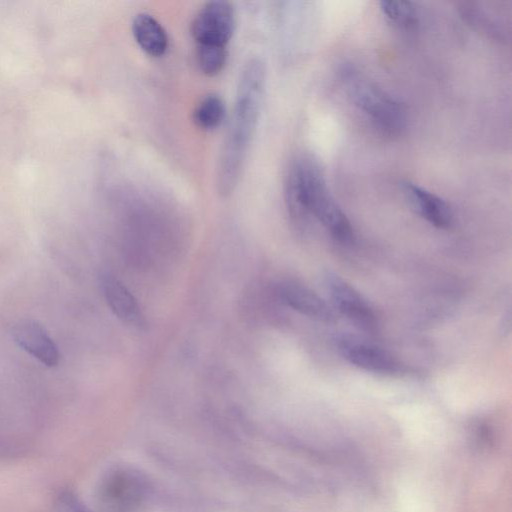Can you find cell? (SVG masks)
<instances>
[{"mask_svg": "<svg viewBox=\"0 0 512 512\" xmlns=\"http://www.w3.org/2000/svg\"><path fill=\"white\" fill-rule=\"evenodd\" d=\"M196 58L201 72L207 76L213 77L218 75L225 66L227 49L197 47Z\"/></svg>", "mask_w": 512, "mask_h": 512, "instance_id": "9a60e30c", "label": "cell"}, {"mask_svg": "<svg viewBox=\"0 0 512 512\" xmlns=\"http://www.w3.org/2000/svg\"><path fill=\"white\" fill-rule=\"evenodd\" d=\"M145 479L132 470L116 469L102 481L99 503L103 512H131L141 503Z\"/></svg>", "mask_w": 512, "mask_h": 512, "instance_id": "5b68a950", "label": "cell"}, {"mask_svg": "<svg viewBox=\"0 0 512 512\" xmlns=\"http://www.w3.org/2000/svg\"><path fill=\"white\" fill-rule=\"evenodd\" d=\"M226 116L223 99L217 94L204 96L196 105L193 112L195 125L202 130L211 131L221 125Z\"/></svg>", "mask_w": 512, "mask_h": 512, "instance_id": "4fadbf2b", "label": "cell"}, {"mask_svg": "<svg viewBox=\"0 0 512 512\" xmlns=\"http://www.w3.org/2000/svg\"><path fill=\"white\" fill-rule=\"evenodd\" d=\"M380 9L390 22L399 27L411 28L417 22V12L411 2L381 1Z\"/></svg>", "mask_w": 512, "mask_h": 512, "instance_id": "5bb4252c", "label": "cell"}, {"mask_svg": "<svg viewBox=\"0 0 512 512\" xmlns=\"http://www.w3.org/2000/svg\"><path fill=\"white\" fill-rule=\"evenodd\" d=\"M277 294L283 303L307 317L324 323L335 321L332 308L319 295L303 285L293 282L281 283L277 287Z\"/></svg>", "mask_w": 512, "mask_h": 512, "instance_id": "9c48e42d", "label": "cell"}, {"mask_svg": "<svg viewBox=\"0 0 512 512\" xmlns=\"http://www.w3.org/2000/svg\"><path fill=\"white\" fill-rule=\"evenodd\" d=\"M15 343L47 367H55L60 360L59 350L45 328L37 321L24 318L12 327Z\"/></svg>", "mask_w": 512, "mask_h": 512, "instance_id": "52a82bcc", "label": "cell"}, {"mask_svg": "<svg viewBox=\"0 0 512 512\" xmlns=\"http://www.w3.org/2000/svg\"><path fill=\"white\" fill-rule=\"evenodd\" d=\"M235 29V13L228 1L207 2L196 14L191 32L197 47L226 48Z\"/></svg>", "mask_w": 512, "mask_h": 512, "instance_id": "277c9868", "label": "cell"}, {"mask_svg": "<svg viewBox=\"0 0 512 512\" xmlns=\"http://www.w3.org/2000/svg\"><path fill=\"white\" fill-rule=\"evenodd\" d=\"M284 193L289 215L295 224L305 226L313 216L337 241L348 243L352 240V226L330 194L319 164L311 156L299 155L290 162Z\"/></svg>", "mask_w": 512, "mask_h": 512, "instance_id": "7a4b0ae2", "label": "cell"}, {"mask_svg": "<svg viewBox=\"0 0 512 512\" xmlns=\"http://www.w3.org/2000/svg\"><path fill=\"white\" fill-rule=\"evenodd\" d=\"M58 512H91L89 508L72 492L63 491L57 499Z\"/></svg>", "mask_w": 512, "mask_h": 512, "instance_id": "2e32d148", "label": "cell"}, {"mask_svg": "<svg viewBox=\"0 0 512 512\" xmlns=\"http://www.w3.org/2000/svg\"><path fill=\"white\" fill-rule=\"evenodd\" d=\"M329 297L334 307L355 325L372 330L377 324L376 315L366 299L336 275H327L325 281Z\"/></svg>", "mask_w": 512, "mask_h": 512, "instance_id": "8992f818", "label": "cell"}, {"mask_svg": "<svg viewBox=\"0 0 512 512\" xmlns=\"http://www.w3.org/2000/svg\"><path fill=\"white\" fill-rule=\"evenodd\" d=\"M402 190L415 211L430 224L442 229L451 225L453 214L443 199L408 181L402 183Z\"/></svg>", "mask_w": 512, "mask_h": 512, "instance_id": "8fae6325", "label": "cell"}, {"mask_svg": "<svg viewBox=\"0 0 512 512\" xmlns=\"http://www.w3.org/2000/svg\"><path fill=\"white\" fill-rule=\"evenodd\" d=\"M101 289L109 308L119 320L137 328L145 324L136 298L120 280L111 275H104L101 278Z\"/></svg>", "mask_w": 512, "mask_h": 512, "instance_id": "30bf717a", "label": "cell"}, {"mask_svg": "<svg viewBox=\"0 0 512 512\" xmlns=\"http://www.w3.org/2000/svg\"><path fill=\"white\" fill-rule=\"evenodd\" d=\"M265 68L258 58L250 59L241 72L235 103L220 151L216 188L229 196L238 184L253 139L263 98Z\"/></svg>", "mask_w": 512, "mask_h": 512, "instance_id": "6da1fadb", "label": "cell"}, {"mask_svg": "<svg viewBox=\"0 0 512 512\" xmlns=\"http://www.w3.org/2000/svg\"><path fill=\"white\" fill-rule=\"evenodd\" d=\"M342 80L354 104L381 132L388 136L402 134L407 125L403 104L351 67L343 70Z\"/></svg>", "mask_w": 512, "mask_h": 512, "instance_id": "3957f363", "label": "cell"}, {"mask_svg": "<svg viewBox=\"0 0 512 512\" xmlns=\"http://www.w3.org/2000/svg\"><path fill=\"white\" fill-rule=\"evenodd\" d=\"M341 355L354 366L365 371L393 375L399 373L401 365L386 350L356 339H342L339 342Z\"/></svg>", "mask_w": 512, "mask_h": 512, "instance_id": "ba28073f", "label": "cell"}, {"mask_svg": "<svg viewBox=\"0 0 512 512\" xmlns=\"http://www.w3.org/2000/svg\"><path fill=\"white\" fill-rule=\"evenodd\" d=\"M132 33L139 47L152 57H161L168 48V37L162 25L150 14L139 13L132 22Z\"/></svg>", "mask_w": 512, "mask_h": 512, "instance_id": "7c38bea8", "label": "cell"}]
</instances>
